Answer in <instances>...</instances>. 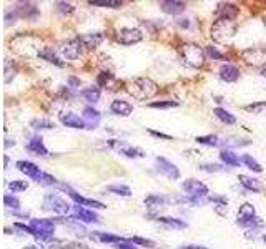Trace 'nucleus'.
Wrapping results in <instances>:
<instances>
[{
    "instance_id": "obj_1",
    "label": "nucleus",
    "mask_w": 266,
    "mask_h": 249,
    "mask_svg": "<svg viewBox=\"0 0 266 249\" xmlns=\"http://www.w3.org/2000/svg\"><path fill=\"white\" fill-rule=\"evenodd\" d=\"M127 90L133 98H137L140 101L150 100L152 96H155L158 93L157 83H155L153 80H150V78H137V80H133L127 86Z\"/></svg>"
},
{
    "instance_id": "obj_2",
    "label": "nucleus",
    "mask_w": 266,
    "mask_h": 249,
    "mask_svg": "<svg viewBox=\"0 0 266 249\" xmlns=\"http://www.w3.org/2000/svg\"><path fill=\"white\" fill-rule=\"evenodd\" d=\"M236 30H238V25H236L235 20H230V18H218V20H215L211 25V38L218 43H225L236 35Z\"/></svg>"
},
{
    "instance_id": "obj_3",
    "label": "nucleus",
    "mask_w": 266,
    "mask_h": 249,
    "mask_svg": "<svg viewBox=\"0 0 266 249\" xmlns=\"http://www.w3.org/2000/svg\"><path fill=\"white\" fill-rule=\"evenodd\" d=\"M180 57L186 65H190L193 68H200L205 65L206 52L198 43H185V45L180 47Z\"/></svg>"
},
{
    "instance_id": "obj_4",
    "label": "nucleus",
    "mask_w": 266,
    "mask_h": 249,
    "mask_svg": "<svg viewBox=\"0 0 266 249\" xmlns=\"http://www.w3.org/2000/svg\"><path fill=\"white\" fill-rule=\"evenodd\" d=\"M43 208L47 211H53L55 214H59V216H67L70 211V204L65 199H62L59 194H52V193L43 198Z\"/></svg>"
},
{
    "instance_id": "obj_5",
    "label": "nucleus",
    "mask_w": 266,
    "mask_h": 249,
    "mask_svg": "<svg viewBox=\"0 0 266 249\" xmlns=\"http://www.w3.org/2000/svg\"><path fill=\"white\" fill-rule=\"evenodd\" d=\"M261 219L256 218V209L251 203L241 204L238 209V224L243 228H251L255 226V223H260Z\"/></svg>"
},
{
    "instance_id": "obj_6",
    "label": "nucleus",
    "mask_w": 266,
    "mask_h": 249,
    "mask_svg": "<svg viewBox=\"0 0 266 249\" xmlns=\"http://www.w3.org/2000/svg\"><path fill=\"white\" fill-rule=\"evenodd\" d=\"M30 228L33 229L35 236L40 238L42 241L43 239H48L55 233V224H53L52 219H32Z\"/></svg>"
},
{
    "instance_id": "obj_7",
    "label": "nucleus",
    "mask_w": 266,
    "mask_h": 249,
    "mask_svg": "<svg viewBox=\"0 0 266 249\" xmlns=\"http://www.w3.org/2000/svg\"><path fill=\"white\" fill-rule=\"evenodd\" d=\"M241 57H243V60L248 63V65H253V67L266 65V48H260V47L246 48V50L241 52Z\"/></svg>"
},
{
    "instance_id": "obj_8",
    "label": "nucleus",
    "mask_w": 266,
    "mask_h": 249,
    "mask_svg": "<svg viewBox=\"0 0 266 249\" xmlns=\"http://www.w3.org/2000/svg\"><path fill=\"white\" fill-rule=\"evenodd\" d=\"M181 188H183V191L188 194V196H191L195 199L208 196L206 184H203L201 181H198V179H186V181L181 183Z\"/></svg>"
},
{
    "instance_id": "obj_9",
    "label": "nucleus",
    "mask_w": 266,
    "mask_h": 249,
    "mask_svg": "<svg viewBox=\"0 0 266 249\" xmlns=\"http://www.w3.org/2000/svg\"><path fill=\"white\" fill-rule=\"evenodd\" d=\"M157 169H158L160 174L167 176L168 179H178V178H180V169H178L177 166L172 163V161H168L167 158H162V156H158V158H157Z\"/></svg>"
},
{
    "instance_id": "obj_10",
    "label": "nucleus",
    "mask_w": 266,
    "mask_h": 249,
    "mask_svg": "<svg viewBox=\"0 0 266 249\" xmlns=\"http://www.w3.org/2000/svg\"><path fill=\"white\" fill-rule=\"evenodd\" d=\"M143 38L142 30L138 28H122L117 33V40L122 43V45H133V43H138Z\"/></svg>"
},
{
    "instance_id": "obj_11",
    "label": "nucleus",
    "mask_w": 266,
    "mask_h": 249,
    "mask_svg": "<svg viewBox=\"0 0 266 249\" xmlns=\"http://www.w3.org/2000/svg\"><path fill=\"white\" fill-rule=\"evenodd\" d=\"M17 168L20 169V171L23 174H27L28 178H32V179H35V181H40L42 176H43V171L35 163H30V161H17Z\"/></svg>"
},
{
    "instance_id": "obj_12",
    "label": "nucleus",
    "mask_w": 266,
    "mask_h": 249,
    "mask_svg": "<svg viewBox=\"0 0 266 249\" xmlns=\"http://www.w3.org/2000/svg\"><path fill=\"white\" fill-rule=\"evenodd\" d=\"M60 121L69 128H77V130H85L87 123L84 116H79L74 111H67V113H60Z\"/></svg>"
},
{
    "instance_id": "obj_13",
    "label": "nucleus",
    "mask_w": 266,
    "mask_h": 249,
    "mask_svg": "<svg viewBox=\"0 0 266 249\" xmlns=\"http://www.w3.org/2000/svg\"><path fill=\"white\" fill-rule=\"evenodd\" d=\"M80 45H82V43L79 42V38H75V40H69L67 43L62 45L60 52H62V55L67 58V60H77V58L80 57V52H82Z\"/></svg>"
},
{
    "instance_id": "obj_14",
    "label": "nucleus",
    "mask_w": 266,
    "mask_h": 249,
    "mask_svg": "<svg viewBox=\"0 0 266 249\" xmlns=\"http://www.w3.org/2000/svg\"><path fill=\"white\" fill-rule=\"evenodd\" d=\"M160 8L168 15H180L186 10V5L183 2H178V0H162Z\"/></svg>"
},
{
    "instance_id": "obj_15",
    "label": "nucleus",
    "mask_w": 266,
    "mask_h": 249,
    "mask_svg": "<svg viewBox=\"0 0 266 249\" xmlns=\"http://www.w3.org/2000/svg\"><path fill=\"white\" fill-rule=\"evenodd\" d=\"M65 189V191H69V196L74 199V201L79 204V206H93L96 209H101V208H106L103 203H100V201H95V199H87L84 196H80V194H77V191H74L70 186H62Z\"/></svg>"
},
{
    "instance_id": "obj_16",
    "label": "nucleus",
    "mask_w": 266,
    "mask_h": 249,
    "mask_svg": "<svg viewBox=\"0 0 266 249\" xmlns=\"http://www.w3.org/2000/svg\"><path fill=\"white\" fill-rule=\"evenodd\" d=\"M74 219H79V221L84 223H100L98 214L84 206H74Z\"/></svg>"
},
{
    "instance_id": "obj_17",
    "label": "nucleus",
    "mask_w": 266,
    "mask_h": 249,
    "mask_svg": "<svg viewBox=\"0 0 266 249\" xmlns=\"http://www.w3.org/2000/svg\"><path fill=\"white\" fill-rule=\"evenodd\" d=\"M103 33L101 32H91V33H84V35L79 37V42L85 48H95L98 47L101 42H103Z\"/></svg>"
},
{
    "instance_id": "obj_18",
    "label": "nucleus",
    "mask_w": 266,
    "mask_h": 249,
    "mask_svg": "<svg viewBox=\"0 0 266 249\" xmlns=\"http://www.w3.org/2000/svg\"><path fill=\"white\" fill-rule=\"evenodd\" d=\"M220 78L221 80H225V82H236L240 78V70L236 68L235 65H231V63H223V65L220 67Z\"/></svg>"
},
{
    "instance_id": "obj_19",
    "label": "nucleus",
    "mask_w": 266,
    "mask_h": 249,
    "mask_svg": "<svg viewBox=\"0 0 266 249\" xmlns=\"http://www.w3.org/2000/svg\"><path fill=\"white\" fill-rule=\"evenodd\" d=\"M84 120L87 123V128L89 130H95L96 126H98L100 120H101V115L100 111H96L93 106H87L84 110Z\"/></svg>"
},
{
    "instance_id": "obj_20",
    "label": "nucleus",
    "mask_w": 266,
    "mask_h": 249,
    "mask_svg": "<svg viewBox=\"0 0 266 249\" xmlns=\"http://www.w3.org/2000/svg\"><path fill=\"white\" fill-rule=\"evenodd\" d=\"M110 110H112V113H115V115L128 116V115H132L133 106L125 100H113L112 105H110Z\"/></svg>"
},
{
    "instance_id": "obj_21",
    "label": "nucleus",
    "mask_w": 266,
    "mask_h": 249,
    "mask_svg": "<svg viewBox=\"0 0 266 249\" xmlns=\"http://www.w3.org/2000/svg\"><path fill=\"white\" fill-rule=\"evenodd\" d=\"M38 57L42 58V60H45L48 63H53V65H57V67H64V62L60 60L59 55H57L55 52H53V48L50 47H43L38 50Z\"/></svg>"
},
{
    "instance_id": "obj_22",
    "label": "nucleus",
    "mask_w": 266,
    "mask_h": 249,
    "mask_svg": "<svg viewBox=\"0 0 266 249\" xmlns=\"http://www.w3.org/2000/svg\"><path fill=\"white\" fill-rule=\"evenodd\" d=\"M27 148H28V151H32L33 155H38V156H47L48 155V150L45 148V145H43L40 136H33V138L28 141Z\"/></svg>"
},
{
    "instance_id": "obj_23",
    "label": "nucleus",
    "mask_w": 266,
    "mask_h": 249,
    "mask_svg": "<svg viewBox=\"0 0 266 249\" xmlns=\"http://www.w3.org/2000/svg\"><path fill=\"white\" fill-rule=\"evenodd\" d=\"M220 160L223 161L226 166H240L241 158L231 150H221L220 151Z\"/></svg>"
},
{
    "instance_id": "obj_24",
    "label": "nucleus",
    "mask_w": 266,
    "mask_h": 249,
    "mask_svg": "<svg viewBox=\"0 0 266 249\" xmlns=\"http://www.w3.org/2000/svg\"><path fill=\"white\" fill-rule=\"evenodd\" d=\"M218 15L220 18H230V20H233V18L238 15V8H236L233 3H220Z\"/></svg>"
},
{
    "instance_id": "obj_25",
    "label": "nucleus",
    "mask_w": 266,
    "mask_h": 249,
    "mask_svg": "<svg viewBox=\"0 0 266 249\" xmlns=\"http://www.w3.org/2000/svg\"><path fill=\"white\" fill-rule=\"evenodd\" d=\"M168 199L165 196H158V194H150V196L145 198V204H147L148 209H158V208H163L167 204Z\"/></svg>"
},
{
    "instance_id": "obj_26",
    "label": "nucleus",
    "mask_w": 266,
    "mask_h": 249,
    "mask_svg": "<svg viewBox=\"0 0 266 249\" xmlns=\"http://www.w3.org/2000/svg\"><path fill=\"white\" fill-rule=\"evenodd\" d=\"M238 179H240V183L243 184V188L248 189V191H253V193H260L261 191V184H260L258 179L245 176V174H240Z\"/></svg>"
},
{
    "instance_id": "obj_27",
    "label": "nucleus",
    "mask_w": 266,
    "mask_h": 249,
    "mask_svg": "<svg viewBox=\"0 0 266 249\" xmlns=\"http://www.w3.org/2000/svg\"><path fill=\"white\" fill-rule=\"evenodd\" d=\"M213 113H215V116L220 121H223V123H226V125H235L236 123V116L233 113H230V111L225 110V108H215L213 110Z\"/></svg>"
},
{
    "instance_id": "obj_28",
    "label": "nucleus",
    "mask_w": 266,
    "mask_h": 249,
    "mask_svg": "<svg viewBox=\"0 0 266 249\" xmlns=\"http://www.w3.org/2000/svg\"><path fill=\"white\" fill-rule=\"evenodd\" d=\"M80 95L84 96L87 101H90V103H96V101L100 100V88L98 86H89V88L82 90Z\"/></svg>"
},
{
    "instance_id": "obj_29",
    "label": "nucleus",
    "mask_w": 266,
    "mask_h": 249,
    "mask_svg": "<svg viewBox=\"0 0 266 249\" xmlns=\"http://www.w3.org/2000/svg\"><path fill=\"white\" fill-rule=\"evenodd\" d=\"M120 153H122L123 156H127V158H143L145 156L143 150L135 148V146H127V145L120 146Z\"/></svg>"
},
{
    "instance_id": "obj_30",
    "label": "nucleus",
    "mask_w": 266,
    "mask_h": 249,
    "mask_svg": "<svg viewBox=\"0 0 266 249\" xmlns=\"http://www.w3.org/2000/svg\"><path fill=\"white\" fill-rule=\"evenodd\" d=\"M106 191L118 194V196H125V198L132 196V189H130L127 184H110V186H106Z\"/></svg>"
},
{
    "instance_id": "obj_31",
    "label": "nucleus",
    "mask_w": 266,
    "mask_h": 249,
    "mask_svg": "<svg viewBox=\"0 0 266 249\" xmlns=\"http://www.w3.org/2000/svg\"><path fill=\"white\" fill-rule=\"evenodd\" d=\"M158 221L160 223H163V224H167V226H170V228H177V229H185L188 224L183 221V219H178V218H167V216H160L158 218Z\"/></svg>"
},
{
    "instance_id": "obj_32",
    "label": "nucleus",
    "mask_w": 266,
    "mask_h": 249,
    "mask_svg": "<svg viewBox=\"0 0 266 249\" xmlns=\"http://www.w3.org/2000/svg\"><path fill=\"white\" fill-rule=\"evenodd\" d=\"M95 238L101 243H112V244H118V243H125L127 239L115 236V234H108V233H95Z\"/></svg>"
},
{
    "instance_id": "obj_33",
    "label": "nucleus",
    "mask_w": 266,
    "mask_h": 249,
    "mask_svg": "<svg viewBox=\"0 0 266 249\" xmlns=\"http://www.w3.org/2000/svg\"><path fill=\"white\" fill-rule=\"evenodd\" d=\"M241 163H243L245 166H248L251 171H256V173L263 171V166H261L255 158H251L250 155H243V156H241Z\"/></svg>"
},
{
    "instance_id": "obj_34",
    "label": "nucleus",
    "mask_w": 266,
    "mask_h": 249,
    "mask_svg": "<svg viewBox=\"0 0 266 249\" xmlns=\"http://www.w3.org/2000/svg\"><path fill=\"white\" fill-rule=\"evenodd\" d=\"M90 5L93 7H106V8H118L122 7V2L118 0H90Z\"/></svg>"
},
{
    "instance_id": "obj_35",
    "label": "nucleus",
    "mask_w": 266,
    "mask_h": 249,
    "mask_svg": "<svg viewBox=\"0 0 266 249\" xmlns=\"http://www.w3.org/2000/svg\"><path fill=\"white\" fill-rule=\"evenodd\" d=\"M196 143L206 146H218L221 141L216 135H205V136H196Z\"/></svg>"
},
{
    "instance_id": "obj_36",
    "label": "nucleus",
    "mask_w": 266,
    "mask_h": 249,
    "mask_svg": "<svg viewBox=\"0 0 266 249\" xmlns=\"http://www.w3.org/2000/svg\"><path fill=\"white\" fill-rule=\"evenodd\" d=\"M115 82V78L112 73H106V72H101L98 73V77H96V85L98 86H110V83Z\"/></svg>"
},
{
    "instance_id": "obj_37",
    "label": "nucleus",
    "mask_w": 266,
    "mask_h": 249,
    "mask_svg": "<svg viewBox=\"0 0 266 249\" xmlns=\"http://www.w3.org/2000/svg\"><path fill=\"white\" fill-rule=\"evenodd\" d=\"M245 110L248 111V113H253V115L263 113V111L266 110V101H256V103H251L248 106H245Z\"/></svg>"
},
{
    "instance_id": "obj_38",
    "label": "nucleus",
    "mask_w": 266,
    "mask_h": 249,
    "mask_svg": "<svg viewBox=\"0 0 266 249\" xmlns=\"http://www.w3.org/2000/svg\"><path fill=\"white\" fill-rule=\"evenodd\" d=\"M152 108H173V106H178V101L173 100H160V101H152L150 103Z\"/></svg>"
},
{
    "instance_id": "obj_39",
    "label": "nucleus",
    "mask_w": 266,
    "mask_h": 249,
    "mask_svg": "<svg viewBox=\"0 0 266 249\" xmlns=\"http://www.w3.org/2000/svg\"><path fill=\"white\" fill-rule=\"evenodd\" d=\"M3 203H5V206L8 209H18V208H20V201H18L15 196H12V194H5V196H3Z\"/></svg>"
},
{
    "instance_id": "obj_40",
    "label": "nucleus",
    "mask_w": 266,
    "mask_h": 249,
    "mask_svg": "<svg viewBox=\"0 0 266 249\" xmlns=\"http://www.w3.org/2000/svg\"><path fill=\"white\" fill-rule=\"evenodd\" d=\"M8 188H10L13 193H22V191H25V189L28 188V183H27V181H20V179H17V181L8 183Z\"/></svg>"
},
{
    "instance_id": "obj_41",
    "label": "nucleus",
    "mask_w": 266,
    "mask_h": 249,
    "mask_svg": "<svg viewBox=\"0 0 266 249\" xmlns=\"http://www.w3.org/2000/svg\"><path fill=\"white\" fill-rule=\"evenodd\" d=\"M32 126L35 130H43V128H53V123L50 120L42 118V120H32Z\"/></svg>"
},
{
    "instance_id": "obj_42",
    "label": "nucleus",
    "mask_w": 266,
    "mask_h": 249,
    "mask_svg": "<svg viewBox=\"0 0 266 249\" xmlns=\"http://www.w3.org/2000/svg\"><path fill=\"white\" fill-rule=\"evenodd\" d=\"M205 52H206L208 57L215 58V60H225V55H223V53L216 50V47H213V45H208V47L205 48Z\"/></svg>"
},
{
    "instance_id": "obj_43",
    "label": "nucleus",
    "mask_w": 266,
    "mask_h": 249,
    "mask_svg": "<svg viewBox=\"0 0 266 249\" xmlns=\"http://www.w3.org/2000/svg\"><path fill=\"white\" fill-rule=\"evenodd\" d=\"M200 169L203 171H211V173H216V171H225L226 168L220 165H215V163H206V165H200Z\"/></svg>"
},
{
    "instance_id": "obj_44",
    "label": "nucleus",
    "mask_w": 266,
    "mask_h": 249,
    "mask_svg": "<svg viewBox=\"0 0 266 249\" xmlns=\"http://www.w3.org/2000/svg\"><path fill=\"white\" fill-rule=\"evenodd\" d=\"M128 241L132 243V244H142V246H148V248H153L155 246L153 241H150V239H145V238H138V236L130 238Z\"/></svg>"
},
{
    "instance_id": "obj_45",
    "label": "nucleus",
    "mask_w": 266,
    "mask_h": 249,
    "mask_svg": "<svg viewBox=\"0 0 266 249\" xmlns=\"http://www.w3.org/2000/svg\"><path fill=\"white\" fill-rule=\"evenodd\" d=\"M57 10L62 12V13H74V5H70V3H67V2H59L57 3Z\"/></svg>"
},
{
    "instance_id": "obj_46",
    "label": "nucleus",
    "mask_w": 266,
    "mask_h": 249,
    "mask_svg": "<svg viewBox=\"0 0 266 249\" xmlns=\"http://www.w3.org/2000/svg\"><path fill=\"white\" fill-rule=\"evenodd\" d=\"M115 249H138V248H135V246H132V243L128 241H125V243H118V244H115L113 246Z\"/></svg>"
},
{
    "instance_id": "obj_47",
    "label": "nucleus",
    "mask_w": 266,
    "mask_h": 249,
    "mask_svg": "<svg viewBox=\"0 0 266 249\" xmlns=\"http://www.w3.org/2000/svg\"><path fill=\"white\" fill-rule=\"evenodd\" d=\"M150 133H152L153 136H158V138H165V140H173L170 135H165V133H160V131H153L150 130Z\"/></svg>"
},
{
    "instance_id": "obj_48",
    "label": "nucleus",
    "mask_w": 266,
    "mask_h": 249,
    "mask_svg": "<svg viewBox=\"0 0 266 249\" xmlns=\"http://www.w3.org/2000/svg\"><path fill=\"white\" fill-rule=\"evenodd\" d=\"M178 249H208L205 246H196V244H188V246H180Z\"/></svg>"
},
{
    "instance_id": "obj_49",
    "label": "nucleus",
    "mask_w": 266,
    "mask_h": 249,
    "mask_svg": "<svg viewBox=\"0 0 266 249\" xmlns=\"http://www.w3.org/2000/svg\"><path fill=\"white\" fill-rule=\"evenodd\" d=\"M69 83L72 86H74V88H77V86H80V80H77V78H74V77H70L69 78Z\"/></svg>"
},
{
    "instance_id": "obj_50",
    "label": "nucleus",
    "mask_w": 266,
    "mask_h": 249,
    "mask_svg": "<svg viewBox=\"0 0 266 249\" xmlns=\"http://www.w3.org/2000/svg\"><path fill=\"white\" fill-rule=\"evenodd\" d=\"M263 241L266 243V234H265V236H263Z\"/></svg>"
},
{
    "instance_id": "obj_51",
    "label": "nucleus",
    "mask_w": 266,
    "mask_h": 249,
    "mask_svg": "<svg viewBox=\"0 0 266 249\" xmlns=\"http://www.w3.org/2000/svg\"><path fill=\"white\" fill-rule=\"evenodd\" d=\"M263 77H266V70H265V72H263Z\"/></svg>"
},
{
    "instance_id": "obj_52",
    "label": "nucleus",
    "mask_w": 266,
    "mask_h": 249,
    "mask_svg": "<svg viewBox=\"0 0 266 249\" xmlns=\"http://www.w3.org/2000/svg\"><path fill=\"white\" fill-rule=\"evenodd\" d=\"M265 27H266V17H265Z\"/></svg>"
}]
</instances>
